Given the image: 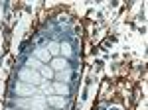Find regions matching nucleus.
<instances>
[{
	"instance_id": "obj_1",
	"label": "nucleus",
	"mask_w": 148,
	"mask_h": 110,
	"mask_svg": "<svg viewBox=\"0 0 148 110\" xmlns=\"http://www.w3.org/2000/svg\"><path fill=\"white\" fill-rule=\"evenodd\" d=\"M20 81H22V83H28V85H34V87H40L46 79L42 77L38 71L30 69V67H24L22 71H20Z\"/></svg>"
},
{
	"instance_id": "obj_2",
	"label": "nucleus",
	"mask_w": 148,
	"mask_h": 110,
	"mask_svg": "<svg viewBox=\"0 0 148 110\" xmlns=\"http://www.w3.org/2000/svg\"><path fill=\"white\" fill-rule=\"evenodd\" d=\"M14 90H16V94L26 96V98H28V96H32V94H40V92H42L38 87H34V85H28V83H22V81H20V83H16ZM42 94H44V92H42Z\"/></svg>"
},
{
	"instance_id": "obj_3",
	"label": "nucleus",
	"mask_w": 148,
	"mask_h": 110,
	"mask_svg": "<svg viewBox=\"0 0 148 110\" xmlns=\"http://www.w3.org/2000/svg\"><path fill=\"white\" fill-rule=\"evenodd\" d=\"M49 69H51L53 73H59V71L69 69V63H67L65 57H51V61H49Z\"/></svg>"
},
{
	"instance_id": "obj_4",
	"label": "nucleus",
	"mask_w": 148,
	"mask_h": 110,
	"mask_svg": "<svg viewBox=\"0 0 148 110\" xmlns=\"http://www.w3.org/2000/svg\"><path fill=\"white\" fill-rule=\"evenodd\" d=\"M47 104H51V106H56V108H63V106H67L69 100L65 98V96H59V94H51V96H46Z\"/></svg>"
},
{
	"instance_id": "obj_5",
	"label": "nucleus",
	"mask_w": 148,
	"mask_h": 110,
	"mask_svg": "<svg viewBox=\"0 0 148 110\" xmlns=\"http://www.w3.org/2000/svg\"><path fill=\"white\" fill-rule=\"evenodd\" d=\"M34 53L38 57V61H44V63L51 61V53L47 51V47H38V49H34Z\"/></svg>"
},
{
	"instance_id": "obj_6",
	"label": "nucleus",
	"mask_w": 148,
	"mask_h": 110,
	"mask_svg": "<svg viewBox=\"0 0 148 110\" xmlns=\"http://www.w3.org/2000/svg\"><path fill=\"white\" fill-rule=\"evenodd\" d=\"M51 88H53V94H59V96H69L67 83H53V85H51Z\"/></svg>"
},
{
	"instance_id": "obj_7",
	"label": "nucleus",
	"mask_w": 148,
	"mask_h": 110,
	"mask_svg": "<svg viewBox=\"0 0 148 110\" xmlns=\"http://www.w3.org/2000/svg\"><path fill=\"white\" fill-rule=\"evenodd\" d=\"M40 75H42V77L44 79H47V81H49V79H53L56 77V73H53V71H51V69H49V67H42V69H40Z\"/></svg>"
},
{
	"instance_id": "obj_8",
	"label": "nucleus",
	"mask_w": 148,
	"mask_h": 110,
	"mask_svg": "<svg viewBox=\"0 0 148 110\" xmlns=\"http://www.w3.org/2000/svg\"><path fill=\"white\" fill-rule=\"evenodd\" d=\"M57 79H59V83H67L69 79H71V69L59 71V73H57Z\"/></svg>"
},
{
	"instance_id": "obj_9",
	"label": "nucleus",
	"mask_w": 148,
	"mask_h": 110,
	"mask_svg": "<svg viewBox=\"0 0 148 110\" xmlns=\"http://www.w3.org/2000/svg\"><path fill=\"white\" fill-rule=\"evenodd\" d=\"M59 53L63 55L65 59L71 57V45H69V43H59Z\"/></svg>"
},
{
	"instance_id": "obj_10",
	"label": "nucleus",
	"mask_w": 148,
	"mask_h": 110,
	"mask_svg": "<svg viewBox=\"0 0 148 110\" xmlns=\"http://www.w3.org/2000/svg\"><path fill=\"white\" fill-rule=\"evenodd\" d=\"M28 67L36 71V69H42L44 65H42V61H38V59H28Z\"/></svg>"
},
{
	"instance_id": "obj_11",
	"label": "nucleus",
	"mask_w": 148,
	"mask_h": 110,
	"mask_svg": "<svg viewBox=\"0 0 148 110\" xmlns=\"http://www.w3.org/2000/svg\"><path fill=\"white\" fill-rule=\"evenodd\" d=\"M47 51H49L51 55H57V53H59V43H56V41H51V43L47 45Z\"/></svg>"
},
{
	"instance_id": "obj_12",
	"label": "nucleus",
	"mask_w": 148,
	"mask_h": 110,
	"mask_svg": "<svg viewBox=\"0 0 148 110\" xmlns=\"http://www.w3.org/2000/svg\"><path fill=\"white\" fill-rule=\"evenodd\" d=\"M46 110H59V108H46Z\"/></svg>"
},
{
	"instance_id": "obj_13",
	"label": "nucleus",
	"mask_w": 148,
	"mask_h": 110,
	"mask_svg": "<svg viewBox=\"0 0 148 110\" xmlns=\"http://www.w3.org/2000/svg\"><path fill=\"white\" fill-rule=\"evenodd\" d=\"M18 110H20V108H18Z\"/></svg>"
}]
</instances>
